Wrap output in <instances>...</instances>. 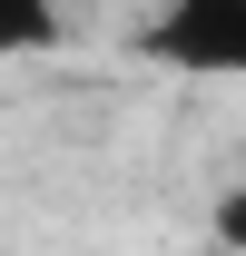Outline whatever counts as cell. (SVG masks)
<instances>
[{
    "label": "cell",
    "instance_id": "1",
    "mask_svg": "<svg viewBox=\"0 0 246 256\" xmlns=\"http://www.w3.org/2000/svg\"><path fill=\"white\" fill-rule=\"evenodd\" d=\"M138 60L178 79H246V0H158L138 20Z\"/></svg>",
    "mask_w": 246,
    "mask_h": 256
},
{
    "label": "cell",
    "instance_id": "2",
    "mask_svg": "<svg viewBox=\"0 0 246 256\" xmlns=\"http://www.w3.org/2000/svg\"><path fill=\"white\" fill-rule=\"evenodd\" d=\"M69 40V10L60 0H0V69L10 60H40V50H60Z\"/></svg>",
    "mask_w": 246,
    "mask_h": 256
},
{
    "label": "cell",
    "instance_id": "3",
    "mask_svg": "<svg viewBox=\"0 0 246 256\" xmlns=\"http://www.w3.org/2000/svg\"><path fill=\"white\" fill-rule=\"evenodd\" d=\"M207 236L216 246H246V178H226V197L207 207Z\"/></svg>",
    "mask_w": 246,
    "mask_h": 256
}]
</instances>
